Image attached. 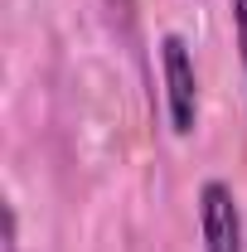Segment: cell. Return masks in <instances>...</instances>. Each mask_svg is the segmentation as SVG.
Returning a JSON list of instances; mask_svg holds the SVG:
<instances>
[{
	"label": "cell",
	"instance_id": "cell-3",
	"mask_svg": "<svg viewBox=\"0 0 247 252\" xmlns=\"http://www.w3.org/2000/svg\"><path fill=\"white\" fill-rule=\"evenodd\" d=\"M233 30H238V54H243V78H247V0H233Z\"/></svg>",
	"mask_w": 247,
	"mask_h": 252
},
{
	"label": "cell",
	"instance_id": "cell-4",
	"mask_svg": "<svg viewBox=\"0 0 247 252\" xmlns=\"http://www.w3.org/2000/svg\"><path fill=\"white\" fill-rule=\"evenodd\" d=\"M5 252H20V219H15V204H5Z\"/></svg>",
	"mask_w": 247,
	"mask_h": 252
},
{
	"label": "cell",
	"instance_id": "cell-2",
	"mask_svg": "<svg viewBox=\"0 0 247 252\" xmlns=\"http://www.w3.org/2000/svg\"><path fill=\"white\" fill-rule=\"evenodd\" d=\"M199 228H204V252H243V214L223 180H204L199 189Z\"/></svg>",
	"mask_w": 247,
	"mask_h": 252
},
{
	"label": "cell",
	"instance_id": "cell-1",
	"mask_svg": "<svg viewBox=\"0 0 247 252\" xmlns=\"http://www.w3.org/2000/svg\"><path fill=\"white\" fill-rule=\"evenodd\" d=\"M160 73H165V112H170V131L189 136L199 126V78H194V54L180 34L160 39Z\"/></svg>",
	"mask_w": 247,
	"mask_h": 252
}]
</instances>
